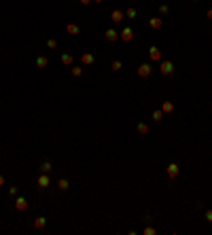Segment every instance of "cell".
Segmentation results:
<instances>
[{
	"label": "cell",
	"instance_id": "cell-3",
	"mask_svg": "<svg viewBox=\"0 0 212 235\" xmlns=\"http://www.w3.org/2000/svg\"><path fill=\"white\" fill-rule=\"evenodd\" d=\"M119 36H121V38H123L125 42H129V40L134 38V34H132V28H125V30H123V32H121Z\"/></svg>",
	"mask_w": 212,
	"mask_h": 235
},
{
	"label": "cell",
	"instance_id": "cell-27",
	"mask_svg": "<svg viewBox=\"0 0 212 235\" xmlns=\"http://www.w3.org/2000/svg\"><path fill=\"white\" fill-rule=\"evenodd\" d=\"M2 184H4V178H2V176H0V186H2Z\"/></svg>",
	"mask_w": 212,
	"mask_h": 235
},
{
	"label": "cell",
	"instance_id": "cell-1",
	"mask_svg": "<svg viewBox=\"0 0 212 235\" xmlns=\"http://www.w3.org/2000/svg\"><path fill=\"white\" fill-rule=\"evenodd\" d=\"M138 74L142 76V79H144V76H149V74H151V66H149V64H142V66L138 68Z\"/></svg>",
	"mask_w": 212,
	"mask_h": 235
},
{
	"label": "cell",
	"instance_id": "cell-6",
	"mask_svg": "<svg viewBox=\"0 0 212 235\" xmlns=\"http://www.w3.org/2000/svg\"><path fill=\"white\" fill-rule=\"evenodd\" d=\"M15 208H17V210H26V208H28V201L23 199V197H19V199L15 201Z\"/></svg>",
	"mask_w": 212,
	"mask_h": 235
},
{
	"label": "cell",
	"instance_id": "cell-19",
	"mask_svg": "<svg viewBox=\"0 0 212 235\" xmlns=\"http://www.w3.org/2000/svg\"><path fill=\"white\" fill-rule=\"evenodd\" d=\"M138 131H140V133H149V127H147L144 123H140V125H138Z\"/></svg>",
	"mask_w": 212,
	"mask_h": 235
},
{
	"label": "cell",
	"instance_id": "cell-29",
	"mask_svg": "<svg viewBox=\"0 0 212 235\" xmlns=\"http://www.w3.org/2000/svg\"><path fill=\"white\" fill-rule=\"evenodd\" d=\"M93 2H102V0H93Z\"/></svg>",
	"mask_w": 212,
	"mask_h": 235
},
{
	"label": "cell",
	"instance_id": "cell-13",
	"mask_svg": "<svg viewBox=\"0 0 212 235\" xmlns=\"http://www.w3.org/2000/svg\"><path fill=\"white\" fill-rule=\"evenodd\" d=\"M47 64H49V62H47V57H38V59H36V66H38V68H45Z\"/></svg>",
	"mask_w": 212,
	"mask_h": 235
},
{
	"label": "cell",
	"instance_id": "cell-9",
	"mask_svg": "<svg viewBox=\"0 0 212 235\" xmlns=\"http://www.w3.org/2000/svg\"><path fill=\"white\" fill-rule=\"evenodd\" d=\"M38 186L47 189V186H49V178H47V176H38Z\"/></svg>",
	"mask_w": 212,
	"mask_h": 235
},
{
	"label": "cell",
	"instance_id": "cell-17",
	"mask_svg": "<svg viewBox=\"0 0 212 235\" xmlns=\"http://www.w3.org/2000/svg\"><path fill=\"white\" fill-rule=\"evenodd\" d=\"M62 64L70 66V64H72V57H70V55H62Z\"/></svg>",
	"mask_w": 212,
	"mask_h": 235
},
{
	"label": "cell",
	"instance_id": "cell-7",
	"mask_svg": "<svg viewBox=\"0 0 212 235\" xmlns=\"http://www.w3.org/2000/svg\"><path fill=\"white\" fill-rule=\"evenodd\" d=\"M115 23H119V21H123V13L121 11H112V17H110Z\"/></svg>",
	"mask_w": 212,
	"mask_h": 235
},
{
	"label": "cell",
	"instance_id": "cell-18",
	"mask_svg": "<svg viewBox=\"0 0 212 235\" xmlns=\"http://www.w3.org/2000/svg\"><path fill=\"white\" fill-rule=\"evenodd\" d=\"M110 68H112V70H115V72H117V70H121V62H119V59H115V62H112V66H110Z\"/></svg>",
	"mask_w": 212,
	"mask_h": 235
},
{
	"label": "cell",
	"instance_id": "cell-26",
	"mask_svg": "<svg viewBox=\"0 0 212 235\" xmlns=\"http://www.w3.org/2000/svg\"><path fill=\"white\" fill-rule=\"evenodd\" d=\"M91 2V0H81V4H89Z\"/></svg>",
	"mask_w": 212,
	"mask_h": 235
},
{
	"label": "cell",
	"instance_id": "cell-20",
	"mask_svg": "<svg viewBox=\"0 0 212 235\" xmlns=\"http://www.w3.org/2000/svg\"><path fill=\"white\" fill-rule=\"evenodd\" d=\"M174 110V106L170 104V102H166V104H163V112H172Z\"/></svg>",
	"mask_w": 212,
	"mask_h": 235
},
{
	"label": "cell",
	"instance_id": "cell-24",
	"mask_svg": "<svg viewBox=\"0 0 212 235\" xmlns=\"http://www.w3.org/2000/svg\"><path fill=\"white\" fill-rule=\"evenodd\" d=\"M81 72H83L81 68H72V74H74V76H81Z\"/></svg>",
	"mask_w": 212,
	"mask_h": 235
},
{
	"label": "cell",
	"instance_id": "cell-28",
	"mask_svg": "<svg viewBox=\"0 0 212 235\" xmlns=\"http://www.w3.org/2000/svg\"><path fill=\"white\" fill-rule=\"evenodd\" d=\"M208 19H212V11H210V13H208Z\"/></svg>",
	"mask_w": 212,
	"mask_h": 235
},
{
	"label": "cell",
	"instance_id": "cell-4",
	"mask_svg": "<svg viewBox=\"0 0 212 235\" xmlns=\"http://www.w3.org/2000/svg\"><path fill=\"white\" fill-rule=\"evenodd\" d=\"M172 70H174V66H172L170 62H163V64H161V72H163V74H172Z\"/></svg>",
	"mask_w": 212,
	"mask_h": 235
},
{
	"label": "cell",
	"instance_id": "cell-22",
	"mask_svg": "<svg viewBox=\"0 0 212 235\" xmlns=\"http://www.w3.org/2000/svg\"><path fill=\"white\" fill-rule=\"evenodd\" d=\"M127 17L134 19V17H136V9H127Z\"/></svg>",
	"mask_w": 212,
	"mask_h": 235
},
{
	"label": "cell",
	"instance_id": "cell-16",
	"mask_svg": "<svg viewBox=\"0 0 212 235\" xmlns=\"http://www.w3.org/2000/svg\"><path fill=\"white\" fill-rule=\"evenodd\" d=\"M161 116H163V110H155V112H153V119H155V121H161Z\"/></svg>",
	"mask_w": 212,
	"mask_h": 235
},
{
	"label": "cell",
	"instance_id": "cell-21",
	"mask_svg": "<svg viewBox=\"0 0 212 235\" xmlns=\"http://www.w3.org/2000/svg\"><path fill=\"white\" fill-rule=\"evenodd\" d=\"M40 170H42V172H49V170H51V163H49V161H45L42 165H40Z\"/></svg>",
	"mask_w": 212,
	"mask_h": 235
},
{
	"label": "cell",
	"instance_id": "cell-23",
	"mask_svg": "<svg viewBox=\"0 0 212 235\" xmlns=\"http://www.w3.org/2000/svg\"><path fill=\"white\" fill-rule=\"evenodd\" d=\"M47 47H49V49H55L57 42H55V40H49V42H47Z\"/></svg>",
	"mask_w": 212,
	"mask_h": 235
},
{
	"label": "cell",
	"instance_id": "cell-10",
	"mask_svg": "<svg viewBox=\"0 0 212 235\" xmlns=\"http://www.w3.org/2000/svg\"><path fill=\"white\" fill-rule=\"evenodd\" d=\"M149 23H151V28H161V19L159 17H153Z\"/></svg>",
	"mask_w": 212,
	"mask_h": 235
},
{
	"label": "cell",
	"instance_id": "cell-5",
	"mask_svg": "<svg viewBox=\"0 0 212 235\" xmlns=\"http://www.w3.org/2000/svg\"><path fill=\"white\" fill-rule=\"evenodd\" d=\"M168 176H170V178H176V176H178V165H176V163L168 165Z\"/></svg>",
	"mask_w": 212,
	"mask_h": 235
},
{
	"label": "cell",
	"instance_id": "cell-15",
	"mask_svg": "<svg viewBox=\"0 0 212 235\" xmlns=\"http://www.w3.org/2000/svg\"><path fill=\"white\" fill-rule=\"evenodd\" d=\"M34 227H36V229H42V227H45V218H36V220H34Z\"/></svg>",
	"mask_w": 212,
	"mask_h": 235
},
{
	"label": "cell",
	"instance_id": "cell-2",
	"mask_svg": "<svg viewBox=\"0 0 212 235\" xmlns=\"http://www.w3.org/2000/svg\"><path fill=\"white\" fill-rule=\"evenodd\" d=\"M149 55H151V59H153V62L161 59V51L157 49V47H151V49H149Z\"/></svg>",
	"mask_w": 212,
	"mask_h": 235
},
{
	"label": "cell",
	"instance_id": "cell-25",
	"mask_svg": "<svg viewBox=\"0 0 212 235\" xmlns=\"http://www.w3.org/2000/svg\"><path fill=\"white\" fill-rule=\"evenodd\" d=\"M206 218H208V220L212 222V210H208V212H206Z\"/></svg>",
	"mask_w": 212,
	"mask_h": 235
},
{
	"label": "cell",
	"instance_id": "cell-11",
	"mask_svg": "<svg viewBox=\"0 0 212 235\" xmlns=\"http://www.w3.org/2000/svg\"><path fill=\"white\" fill-rule=\"evenodd\" d=\"M117 36H119V34H117L115 30H106V38L108 40H117Z\"/></svg>",
	"mask_w": 212,
	"mask_h": 235
},
{
	"label": "cell",
	"instance_id": "cell-8",
	"mask_svg": "<svg viewBox=\"0 0 212 235\" xmlns=\"http://www.w3.org/2000/svg\"><path fill=\"white\" fill-rule=\"evenodd\" d=\"M81 62H83V64H93V55H91V53H83V55H81Z\"/></svg>",
	"mask_w": 212,
	"mask_h": 235
},
{
	"label": "cell",
	"instance_id": "cell-12",
	"mask_svg": "<svg viewBox=\"0 0 212 235\" xmlns=\"http://www.w3.org/2000/svg\"><path fill=\"white\" fill-rule=\"evenodd\" d=\"M66 30H68L70 34H72V36H74V34H79V26H74V23H70V26H68Z\"/></svg>",
	"mask_w": 212,
	"mask_h": 235
},
{
	"label": "cell",
	"instance_id": "cell-14",
	"mask_svg": "<svg viewBox=\"0 0 212 235\" xmlns=\"http://www.w3.org/2000/svg\"><path fill=\"white\" fill-rule=\"evenodd\" d=\"M57 186H60L62 191H66V189H68V180H66V178H62V180L57 182Z\"/></svg>",
	"mask_w": 212,
	"mask_h": 235
}]
</instances>
